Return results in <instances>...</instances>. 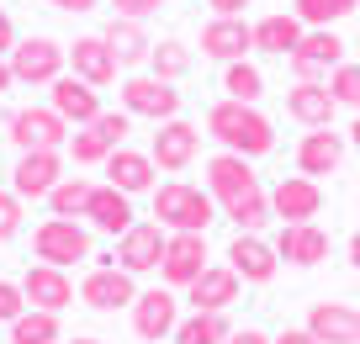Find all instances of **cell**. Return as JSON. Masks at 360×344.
Returning <instances> with one entry per match:
<instances>
[{
  "mask_svg": "<svg viewBox=\"0 0 360 344\" xmlns=\"http://www.w3.org/2000/svg\"><path fill=\"white\" fill-rule=\"evenodd\" d=\"M207 133H212L228 154H244V159H259V154L276 148L270 117H259V111L244 106V101H217V106L207 111Z\"/></svg>",
  "mask_w": 360,
  "mask_h": 344,
  "instance_id": "6da1fadb",
  "label": "cell"
},
{
  "mask_svg": "<svg viewBox=\"0 0 360 344\" xmlns=\"http://www.w3.org/2000/svg\"><path fill=\"white\" fill-rule=\"evenodd\" d=\"M154 217L169 234H207V222L217 217V207H212V196H207L202 186L165 180V186H154Z\"/></svg>",
  "mask_w": 360,
  "mask_h": 344,
  "instance_id": "7a4b0ae2",
  "label": "cell"
},
{
  "mask_svg": "<svg viewBox=\"0 0 360 344\" xmlns=\"http://www.w3.org/2000/svg\"><path fill=\"white\" fill-rule=\"evenodd\" d=\"M32 249L43 265H79V260H90V234L79 228L75 217H48L37 222V234H32Z\"/></svg>",
  "mask_w": 360,
  "mask_h": 344,
  "instance_id": "3957f363",
  "label": "cell"
},
{
  "mask_svg": "<svg viewBox=\"0 0 360 344\" xmlns=\"http://www.w3.org/2000/svg\"><path fill=\"white\" fill-rule=\"evenodd\" d=\"M122 111L148 117V122H169V117H180V90L159 75H133L122 85Z\"/></svg>",
  "mask_w": 360,
  "mask_h": 344,
  "instance_id": "277c9868",
  "label": "cell"
},
{
  "mask_svg": "<svg viewBox=\"0 0 360 344\" xmlns=\"http://www.w3.org/2000/svg\"><path fill=\"white\" fill-rule=\"evenodd\" d=\"M6 138H11L22 154H32V148H64L69 144V122L53 106H27V111H11V133Z\"/></svg>",
  "mask_w": 360,
  "mask_h": 344,
  "instance_id": "5b68a950",
  "label": "cell"
},
{
  "mask_svg": "<svg viewBox=\"0 0 360 344\" xmlns=\"http://www.w3.org/2000/svg\"><path fill=\"white\" fill-rule=\"evenodd\" d=\"M154 165L159 170H169V175H180V170H191L196 165V154H202V127H191L186 117H169V122H159V133H154Z\"/></svg>",
  "mask_w": 360,
  "mask_h": 344,
  "instance_id": "8992f818",
  "label": "cell"
},
{
  "mask_svg": "<svg viewBox=\"0 0 360 344\" xmlns=\"http://www.w3.org/2000/svg\"><path fill=\"white\" fill-rule=\"evenodd\" d=\"M165 244H169V234L159 222H133V228L117 238V265H122L127 276H148V270H159V260H165Z\"/></svg>",
  "mask_w": 360,
  "mask_h": 344,
  "instance_id": "52a82bcc",
  "label": "cell"
},
{
  "mask_svg": "<svg viewBox=\"0 0 360 344\" xmlns=\"http://www.w3.org/2000/svg\"><path fill=\"white\" fill-rule=\"evenodd\" d=\"M11 75L22 85H53L64 75V48L53 37H27V43L11 48Z\"/></svg>",
  "mask_w": 360,
  "mask_h": 344,
  "instance_id": "ba28073f",
  "label": "cell"
},
{
  "mask_svg": "<svg viewBox=\"0 0 360 344\" xmlns=\"http://www.w3.org/2000/svg\"><path fill=\"white\" fill-rule=\"evenodd\" d=\"M58 180H64V159H58V148H32V154H22V159H16V170H11V186H16V196H22V201L53 196Z\"/></svg>",
  "mask_w": 360,
  "mask_h": 344,
  "instance_id": "9c48e42d",
  "label": "cell"
},
{
  "mask_svg": "<svg viewBox=\"0 0 360 344\" xmlns=\"http://www.w3.org/2000/svg\"><path fill=\"white\" fill-rule=\"evenodd\" d=\"M339 64H345V43H339L328 27L302 32V43L292 48V75L297 79H323V75H334Z\"/></svg>",
  "mask_w": 360,
  "mask_h": 344,
  "instance_id": "30bf717a",
  "label": "cell"
},
{
  "mask_svg": "<svg viewBox=\"0 0 360 344\" xmlns=\"http://www.w3.org/2000/svg\"><path fill=\"white\" fill-rule=\"evenodd\" d=\"M133 329H138V339H148V344L169 339V333L180 329V302H175V291H165V286L138 291V302H133Z\"/></svg>",
  "mask_w": 360,
  "mask_h": 344,
  "instance_id": "8fae6325",
  "label": "cell"
},
{
  "mask_svg": "<svg viewBox=\"0 0 360 344\" xmlns=\"http://www.w3.org/2000/svg\"><path fill=\"white\" fill-rule=\"evenodd\" d=\"M249 191H259V180H255V170H249V159L244 154H212L207 159V196L212 201H223V207H233L238 196H249Z\"/></svg>",
  "mask_w": 360,
  "mask_h": 344,
  "instance_id": "7c38bea8",
  "label": "cell"
},
{
  "mask_svg": "<svg viewBox=\"0 0 360 344\" xmlns=\"http://www.w3.org/2000/svg\"><path fill=\"white\" fill-rule=\"evenodd\" d=\"M79 302L96 312H112V307H133L138 302V286L133 276H127L122 265H101V270H90L85 281H79Z\"/></svg>",
  "mask_w": 360,
  "mask_h": 344,
  "instance_id": "4fadbf2b",
  "label": "cell"
},
{
  "mask_svg": "<svg viewBox=\"0 0 360 344\" xmlns=\"http://www.w3.org/2000/svg\"><path fill=\"white\" fill-rule=\"evenodd\" d=\"M202 270H207V234H169L165 260H159V276L186 291Z\"/></svg>",
  "mask_w": 360,
  "mask_h": 344,
  "instance_id": "5bb4252c",
  "label": "cell"
},
{
  "mask_svg": "<svg viewBox=\"0 0 360 344\" xmlns=\"http://www.w3.org/2000/svg\"><path fill=\"white\" fill-rule=\"evenodd\" d=\"M270 212L281 222H313L323 212V186L313 175H286L281 186L270 191Z\"/></svg>",
  "mask_w": 360,
  "mask_h": 344,
  "instance_id": "9a60e30c",
  "label": "cell"
},
{
  "mask_svg": "<svg viewBox=\"0 0 360 344\" xmlns=\"http://www.w3.org/2000/svg\"><path fill=\"white\" fill-rule=\"evenodd\" d=\"M249 48H255V27L238 22V16H212L202 27V53L217 58V64H238Z\"/></svg>",
  "mask_w": 360,
  "mask_h": 344,
  "instance_id": "2e32d148",
  "label": "cell"
},
{
  "mask_svg": "<svg viewBox=\"0 0 360 344\" xmlns=\"http://www.w3.org/2000/svg\"><path fill=\"white\" fill-rule=\"evenodd\" d=\"M53 111L69 127H90L106 106H101V96H96V85H85L79 75H58L53 79Z\"/></svg>",
  "mask_w": 360,
  "mask_h": 344,
  "instance_id": "e0dca14e",
  "label": "cell"
},
{
  "mask_svg": "<svg viewBox=\"0 0 360 344\" xmlns=\"http://www.w3.org/2000/svg\"><path fill=\"white\" fill-rule=\"evenodd\" d=\"M228 265H233L238 281H249V286H265L270 276H276V265H281V255L265 244L259 234H238L233 244H228Z\"/></svg>",
  "mask_w": 360,
  "mask_h": 344,
  "instance_id": "ac0fdd59",
  "label": "cell"
},
{
  "mask_svg": "<svg viewBox=\"0 0 360 344\" xmlns=\"http://www.w3.org/2000/svg\"><path fill=\"white\" fill-rule=\"evenodd\" d=\"M85 217H90V228L96 234H112V238H122L127 228H133V196L127 191H117V186H96L90 191V201H85Z\"/></svg>",
  "mask_w": 360,
  "mask_h": 344,
  "instance_id": "d6986e66",
  "label": "cell"
},
{
  "mask_svg": "<svg viewBox=\"0 0 360 344\" xmlns=\"http://www.w3.org/2000/svg\"><path fill=\"white\" fill-rule=\"evenodd\" d=\"M307 333H313L318 344H360V312L349 307V302H313Z\"/></svg>",
  "mask_w": 360,
  "mask_h": 344,
  "instance_id": "ffe728a7",
  "label": "cell"
},
{
  "mask_svg": "<svg viewBox=\"0 0 360 344\" xmlns=\"http://www.w3.org/2000/svg\"><path fill=\"white\" fill-rule=\"evenodd\" d=\"M286 111H292L302 127H328L339 101H334V90H328V79H297V85L286 90Z\"/></svg>",
  "mask_w": 360,
  "mask_h": 344,
  "instance_id": "44dd1931",
  "label": "cell"
},
{
  "mask_svg": "<svg viewBox=\"0 0 360 344\" xmlns=\"http://www.w3.org/2000/svg\"><path fill=\"white\" fill-rule=\"evenodd\" d=\"M186 302H191L196 312H228L238 302V276L233 265H207L202 276L186 286Z\"/></svg>",
  "mask_w": 360,
  "mask_h": 344,
  "instance_id": "7402d4cb",
  "label": "cell"
},
{
  "mask_svg": "<svg viewBox=\"0 0 360 344\" xmlns=\"http://www.w3.org/2000/svg\"><path fill=\"white\" fill-rule=\"evenodd\" d=\"M276 255H281L286 265H318V260H328V234L318 222H281Z\"/></svg>",
  "mask_w": 360,
  "mask_h": 344,
  "instance_id": "603a6c76",
  "label": "cell"
},
{
  "mask_svg": "<svg viewBox=\"0 0 360 344\" xmlns=\"http://www.w3.org/2000/svg\"><path fill=\"white\" fill-rule=\"evenodd\" d=\"M22 297L32 302V307H43V312H64L69 302H75V286H69V276L58 265H32L22 276Z\"/></svg>",
  "mask_w": 360,
  "mask_h": 344,
  "instance_id": "cb8c5ba5",
  "label": "cell"
},
{
  "mask_svg": "<svg viewBox=\"0 0 360 344\" xmlns=\"http://www.w3.org/2000/svg\"><path fill=\"white\" fill-rule=\"evenodd\" d=\"M159 165L154 154H138V148H117L112 159H106V186L127 191V196H138V191H154L159 186Z\"/></svg>",
  "mask_w": 360,
  "mask_h": 344,
  "instance_id": "d4e9b609",
  "label": "cell"
},
{
  "mask_svg": "<svg viewBox=\"0 0 360 344\" xmlns=\"http://www.w3.org/2000/svg\"><path fill=\"white\" fill-rule=\"evenodd\" d=\"M69 64H75V75L85 79V85H112L117 79V53L106 48V37H75V48H69Z\"/></svg>",
  "mask_w": 360,
  "mask_h": 344,
  "instance_id": "484cf974",
  "label": "cell"
},
{
  "mask_svg": "<svg viewBox=\"0 0 360 344\" xmlns=\"http://www.w3.org/2000/svg\"><path fill=\"white\" fill-rule=\"evenodd\" d=\"M339 159H345V144H339V133H328V127H313V133L297 144V170L302 175H334Z\"/></svg>",
  "mask_w": 360,
  "mask_h": 344,
  "instance_id": "4316f807",
  "label": "cell"
},
{
  "mask_svg": "<svg viewBox=\"0 0 360 344\" xmlns=\"http://www.w3.org/2000/svg\"><path fill=\"white\" fill-rule=\"evenodd\" d=\"M302 32H307V27H302L297 11H276V16H265V22H255V48L292 58V48L302 43Z\"/></svg>",
  "mask_w": 360,
  "mask_h": 344,
  "instance_id": "83f0119b",
  "label": "cell"
},
{
  "mask_svg": "<svg viewBox=\"0 0 360 344\" xmlns=\"http://www.w3.org/2000/svg\"><path fill=\"white\" fill-rule=\"evenodd\" d=\"M101 37H106V48L117 53V64H143V58L154 53V43H148L143 22H133V16H112Z\"/></svg>",
  "mask_w": 360,
  "mask_h": 344,
  "instance_id": "f1b7e54d",
  "label": "cell"
},
{
  "mask_svg": "<svg viewBox=\"0 0 360 344\" xmlns=\"http://www.w3.org/2000/svg\"><path fill=\"white\" fill-rule=\"evenodd\" d=\"M228 318L223 312H191V318H180L175 329V344H228Z\"/></svg>",
  "mask_w": 360,
  "mask_h": 344,
  "instance_id": "f546056e",
  "label": "cell"
},
{
  "mask_svg": "<svg viewBox=\"0 0 360 344\" xmlns=\"http://www.w3.org/2000/svg\"><path fill=\"white\" fill-rule=\"evenodd\" d=\"M11 344H58V312L27 307L22 318L11 323Z\"/></svg>",
  "mask_w": 360,
  "mask_h": 344,
  "instance_id": "4dcf8cb0",
  "label": "cell"
},
{
  "mask_svg": "<svg viewBox=\"0 0 360 344\" xmlns=\"http://www.w3.org/2000/svg\"><path fill=\"white\" fill-rule=\"evenodd\" d=\"M228 212V222H233L238 234H259L276 212H270V191H249V196H238L233 207H223Z\"/></svg>",
  "mask_w": 360,
  "mask_h": 344,
  "instance_id": "1f68e13d",
  "label": "cell"
},
{
  "mask_svg": "<svg viewBox=\"0 0 360 344\" xmlns=\"http://www.w3.org/2000/svg\"><path fill=\"white\" fill-rule=\"evenodd\" d=\"M223 90H228V101H244V106H255V101L265 96V75H259L249 58H238V64H228Z\"/></svg>",
  "mask_w": 360,
  "mask_h": 344,
  "instance_id": "d6a6232c",
  "label": "cell"
},
{
  "mask_svg": "<svg viewBox=\"0 0 360 344\" xmlns=\"http://www.w3.org/2000/svg\"><path fill=\"white\" fill-rule=\"evenodd\" d=\"M90 180L85 175H69L53 186V196H48V207H53V217H85V201H90Z\"/></svg>",
  "mask_w": 360,
  "mask_h": 344,
  "instance_id": "836d02e7",
  "label": "cell"
},
{
  "mask_svg": "<svg viewBox=\"0 0 360 344\" xmlns=\"http://www.w3.org/2000/svg\"><path fill=\"white\" fill-rule=\"evenodd\" d=\"M355 6L360 0H297V16H302V27H334V22H345Z\"/></svg>",
  "mask_w": 360,
  "mask_h": 344,
  "instance_id": "e575fe53",
  "label": "cell"
},
{
  "mask_svg": "<svg viewBox=\"0 0 360 344\" xmlns=\"http://www.w3.org/2000/svg\"><path fill=\"white\" fill-rule=\"evenodd\" d=\"M69 154H75V165H106V159L117 154L112 144H106L101 133H96V127H79V133H69Z\"/></svg>",
  "mask_w": 360,
  "mask_h": 344,
  "instance_id": "d590c367",
  "label": "cell"
},
{
  "mask_svg": "<svg viewBox=\"0 0 360 344\" xmlns=\"http://www.w3.org/2000/svg\"><path fill=\"white\" fill-rule=\"evenodd\" d=\"M148 64H154V75H159V79H169V85H175V79L191 69V53H186V43H175V37H169V43H154Z\"/></svg>",
  "mask_w": 360,
  "mask_h": 344,
  "instance_id": "8d00e7d4",
  "label": "cell"
},
{
  "mask_svg": "<svg viewBox=\"0 0 360 344\" xmlns=\"http://www.w3.org/2000/svg\"><path fill=\"white\" fill-rule=\"evenodd\" d=\"M328 90H334L339 106H355L360 111V64H339L334 75H328Z\"/></svg>",
  "mask_w": 360,
  "mask_h": 344,
  "instance_id": "74e56055",
  "label": "cell"
},
{
  "mask_svg": "<svg viewBox=\"0 0 360 344\" xmlns=\"http://www.w3.org/2000/svg\"><path fill=\"white\" fill-rule=\"evenodd\" d=\"M22 196H16V191H0V244H6V238H16L22 234Z\"/></svg>",
  "mask_w": 360,
  "mask_h": 344,
  "instance_id": "f35d334b",
  "label": "cell"
},
{
  "mask_svg": "<svg viewBox=\"0 0 360 344\" xmlns=\"http://www.w3.org/2000/svg\"><path fill=\"white\" fill-rule=\"evenodd\" d=\"M90 127H96V133H101L112 148H122V138H127V127H133V117H127V111H101Z\"/></svg>",
  "mask_w": 360,
  "mask_h": 344,
  "instance_id": "ab89813d",
  "label": "cell"
},
{
  "mask_svg": "<svg viewBox=\"0 0 360 344\" xmlns=\"http://www.w3.org/2000/svg\"><path fill=\"white\" fill-rule=\"evenodd\" d=\"M22 312H27V297H22V286L0 281V323H16Z\"/></svg>",
  "mask_w": 360,
  "mask_h": 344,
  "instance_id": "60d3db41",
  "label": "cell"
},
{
  "mask_svg": "<svg viewBox=\"0 0 360 344\" xmlns=\"http://www.w3.org/2000/svg\"><path fill=\"white\" fill-rule=\"evenodd\" d=\"M117 6V16H133V22H143V16H154L165 0H112Z\"/></svg>",
  "mask_w": 360,
  "mask_h": 344,
  "instance_id": "b9f144b4",
  "label": "cell"
},
{
  "mask_svg": "<svg viewBox=\"0 0 360 344\" xmlns=\"http://www.w3.org/2000/svg\"><path fill=\"white\" fill-rule=\"evenodd\" d=\"M53 11H69V16H85V11H96L101 0H48Z\"/></svg>",
  "mask_w": 360,
  "mask_h": 344,
  "instance_id": "7bdbcfd3",
  "label": "cell"
},
{
  "mask_svg": "<svg viewBox=\"0 0 360 344\" xmlns=\"http://www.w3.org/2000/svg\"><path fill=\"white\" fill-rule=\"evenodd\" d=\"M11 48H16V27H11V16L0 11V58H11Z\"/></svg>",
  "mask_w": 360,
  "mask_h": 344,
  "instance_id": "ee69618b",
  "label": "cell"
},
{
  "mask_svg": "<svg viewBox=\"0 0 360 344\" xmlns=\"http://www.w3.org/2000/svg\"><path fill=\"white\" fill-rule=\"evenodd\" d=\"M228 344H270L259 329H238V333H228Z\"/></svg>",
  "mask_w": 360,
  "mask_h": 344,
  "instance_id": "f6af8a7d",
  "label": "cell"
},
{
  "mask_svg": "<svg viewBox=\"0 0 360 344\" xmlns=\"http://www.w3.org/2000/svg\"><path fill=\"white\" fill-rule=\"evenodd\" d=\"M207 6H212L217 16H238V11H244V6H249V0H207Z\"/></svg>",
  "mask_w": 360,
  "mask_h": 344,
  "instance_id": "bcb514c9",
  "label": "cell"
},
{
  "mask_svg": "<svg viewBox=\"0 0 360 344\" xmlns=\"http://www.w3.org/2000/svg\"><path fill=\"white\" fill-rule=\"evenodd\" d=\"M270 344H318V339H313V333H307V329H286L281 339H270Z\"/></svg>",
  "mask_w": 360,
  "mask_h": 344,
  "instance_id": "7dc6e473",
  "label": "cell"
},
{
  "mask_svg": "<svg viewBox=\"0 0 360 344\" xmlns=\"http://www.w3.org/2000/svg\"><path fill=\"white\" fill-rule=\"evenodd\" d=\"M11 85H16V75H11V58H0V96H6Z\"/></svg>",
  "mask_w": 360,
  "mask_h": 344,
  "instance_id": "c3c4849f",
  "label": "cell"
},
{
  "mask_svg": "<svg viewBox=\"0 0 360 344\" xmlns=\"http://www.w3.org/2000/svg\"><path fill=\"white\" fill-rule=\"evenodd\" d=\"M349 265H355V270H360V234H355V238H349Z\"/></svg>",
  "mask_w": 360,
  "mask_h": 344,
  "instance_id": "681fc988",
  "label": "cell"
},
{
  "mask_svg": "<svg viewBox=\"0 0 360 344\" xmlns=\"http://www.w3.org/2000/svg\"><path fill=\"white\" fill-rule=\"evenodd\" d=\"M349 138H355V148H360V117H355V127H349Z\"/></svg>",
  "mask_w": 360,
  "mask_h": 344,
  "instance_id": "f907efd6",
  "label": "cell"
},
{
  "mask_svg": "<svg viewBox=\"0 0 360 344\" xmlns=\"http://www.w3.org/2000/svg\"><path fill=\"white\" fill-rule=\"evenodd\" d=\"M69 344H101V339H69Z\"/></svg>",
  "mask_w": 360,
  "mask_h": 344,
  "instance_id": "816d5d0a",
  "label": "cell"
}]
</instances>
